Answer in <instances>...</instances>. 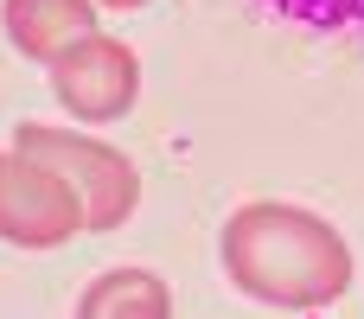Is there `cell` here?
Instances as JSON below:
<instances>
[{
	"label": "cell",
	"instance_id": "4",
	"mask_svg": "<svg viewBox=\"0 0 364 319\" xmlns=\"http://www.w3.org/2000/svg\"><path fill=\"white\" fill-rule=\"evenodd\" d=\"M77 230H83L77 192H70L51 166L26 160L19 147L0 153V237L19 243V249H58V243H70Z\"/></svg>",
	"mask_w": 364,
	"mask_h": 319
},
{
	"label": "cell",
	"instance_id": "7",
	"mask_svg": "<svg viewBox=\"0 0 364 319\" xmlns=\"http://www.w3.org/2000/svg\"><path fill=\"white\" fill-rule=\"evenodd\" d=\"M282 19H301V26H320V32H333V26H364V0H269Z\"/></svg>",
	"mask_w": 364,
	"mask_h": 319
},
{
	"label": "cell",
	"instance_id": "1",
	"mask_svg": "<svg viewBox=\"0 0 364 319\" xmlns=\"http://www.w3.org/2000/svg\"><path fill=\"white\" fill-rule=\"evenodd\" d=\"M218 256H224L230 288L250 294V301H262V307L314 313V307H333L352 288V249H346V237L320 211L282 205V198L237 205L224 217Z\"/></svg>",
	"mask_w": 364,
	"mask_h": 319
},
{
	"label": "cell",
	"instance_id": "6",
	"mask_svg": "<svg viewBox=\"0 0 364 319\" xmlns=\"http://www.w3.org/2000/svg\"><path fill=\"white\" fill-rule=\"evenodd\" d=\"M77 319H173V288L154 269H109L83 288Z\"/></svg>",
	"mask_w": 364,
	"mask_h": 319
},
{
	"label": "cell",
	"instance_id": "2",
	"mask_svg": "<svg viewBox=\"0 0 364 319\" xmlns=\"http://www.w3.org/2000/svg\"><path fill=\"white\" fill-rule=\"evenodd\" d=\"M13 147L38 166H51L77 205H83V230H122L141 205V173L122 147L109 141H90L83 128H51V121H26L13 134Z\"/></svg>",
	"mask_w": 364,
	"mask_h": 319
},
{
	"label": "cell",
	"instance_id": "5",
	"mask_svg": "<svg viewBox=\"0 0 364 319\" xmlns=\"http://www.w3.org/2000/svg\"><path fill=\"white\" fill-rule=\"evenodd\" d=\"M0 26L32 64H51L70 38L96 32V0H0Z\"/></svg>",
	"mask_w": 364,
	"mask_h": 319
},
{
	"label": "cell",
	"instance_id": "8",
	"mask_svg": "<svg viewBox=\"0 0 364 319\" xmlns=\"http://www.w3.org/2000/svg\"><path fill=\"white\" fill-rule=\"evenodd\" d=\"M96 6H147V0H96Z\"/></svg>",
	"mask_w": 364,
	"mask_h": 319
},
{
	"label": "cell",
	"instance_id": "3",
	"mask_svg": "<svg viewBox=\"0 0 364 319\" xmlns=\"http://www.w3.org/2000/svg\"><path fill=\"white\" fill-rule=\"evenodd\" d=\"M51 96L77 115V121H122L141 96V58L128 38L115 32H83L70 38L51 64Z\"/></svg>",
	"mask_w": 364,
	"mask_h": 319
}]
</instances>
